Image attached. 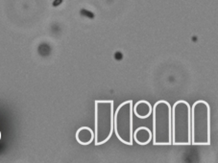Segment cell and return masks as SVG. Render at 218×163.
<instances>
[{"label": "cell", "instance_id": "3957f363", "mask_svg": "<svg viewBox=\"0 0 218 163\" xmlns=\"http://www.w3.org/2000/svg\"><path fill=\"white\" fill-rule=\"evenodd\" d=\"M172 145L189 146L190 136V106L184 100H179L171 107Z\"/></svg>", "mask_w": 218, "mask_h": 163}, {"label": "cell", "instance_id": "ba28073f", "mask_svg": "<svg viewBox=\"0 0 218 163\" xmlns=\"http://www.w3.org/2000/svg\"><path fill=\"white\" fill-rule=\"evenodd\" d=\"M75 137L79 144L87 146L94 140V131L88 127H81L76 131Z\"/></svg>", "mask_w": 218, "mask_h": 163}, {"label": "cell", "instance_id": "8992f818", "mask_svg": "<svg viewBox=\"0 0 218 163\" xmlns=\"http://www.w3.org/2000/svg\"><path fill=\"white\" fill-rule=\"evenodd\" d=\"M134 115L139 119H146L152 114V106L146 100H140L133 106Z\"/></svg>", "mask_w": 218, "mask_h": 163}, {"label": "cell", "instance_id": "6da1fadb", "mask_svg": "<svg viewBox=\"0 0 218 163\" xmlns=\"http://www.w3.org/2000/svg\"><path fill=\"white\" fill-rule=\"evenodd\" d=\"M190 136L193 146L211 145V107L205 100L190 107Z\"/></svg>", "mask_w": 218, "mask_h": 163}, {"label": "cell", "instance_id": "52a82bcc", "mask_svg": "<svg viewBox=\"0 0 218 163\" xmlns=\"http://www.w3.org/2000/svg\"><path fill=\"white\" fill-rule=\"evenodd\" d=\"M133 139L136 144L146 146L152 140V130L146 127H139L133 133Z\"/></svg>", "mask_w": 218, "mask_h": 163}, {"label": "cell", "instance_id": "277c9868", "mask_svg": "<svg viewBox=\"0 0 218 163\" xmlns=\"http://www.w3.org/2000/svg\"><path fill=\"white\" fill-rule=\"evenodd\" d=\"M114 104L115 102L112 100H96L94 102L95 146H100L108 142L114 133Z\"/></svg>", "mask_w": 218, "mask_h": 163}, {"label": "cell", "instance_id": "7a4b0ae2", "mask_svg": "<svg viewBox=\"0 0 218 163\" xmlns=\"http://www.w3.org/2000/svg\"><path fill=\"white\" fill-rule=\"evenodd\" d=\"M153 130L152 141L154 146L172 145L171 106L165 100H159L152 107Z\"/></svg>", "mask_w": 218, "mask_h": 163}, {"label": "cell", "instance_id": "5b68a950", "mask_svg": "<svg viewBox=\"0 0 218 163\" xmlns=\"http://www.w3.org/2000/svg\"><path fill=\"white\" fill-rule=\"evenodd\" d=\"M133 101L127 100L121 103L114 113V131L120 142L132 146L133 139Z\"/></svg>", "mask_w": 218, "mask_h": 163}]
</instances>
